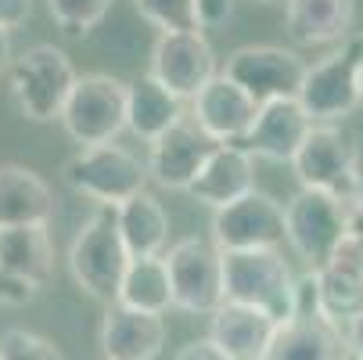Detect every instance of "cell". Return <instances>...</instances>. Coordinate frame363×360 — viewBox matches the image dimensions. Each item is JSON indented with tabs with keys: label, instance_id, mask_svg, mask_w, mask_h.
<instances>
[{
	"label": "cell",
	"instance_id": "cell-34",
	"mask_svg": "<svg viewBox=\"0 0 363 360\" xmlns=\"http://www.w3.org/2000/svg\"><path fill=\"white\" fill-rule=\"evenodd\" d=\"M345 231H349L352 238L363 241V195L352 198V202L345 205Z\"/></svg>",
	"mask_w": 363,
	"mask_h": 360
},
{
	"label": "cell",
	"instance_id": "cell-15",
	"mask_svg": "<svg viewBox=\"0 0 363 360\" xmlns=\"http://www.w3.org/2000/svg\"><path fill=\"white\" fill-rule=\"evenodd\" d=\"M309 130H313V119L302 112V105L295 97L267 101V105H259L255 123H252V130H248L241 148L248 151L252 159L291 163Z\"/></svg>",
	"mask_w": 363,
	"mask_h": 360
},
{
	"label": "cell",
	"instance_id": "cell-9",
	"mask_svg": "<svg viewBox=\"0 0 363 360\" xmlns=\"http://www.w3.org/2000/svg\"><path fill=\"white\" fill-rule=\"evenodd\" d=\"M345 238V205L324 191H306L284 205V241L306 263V271H320L331 263L335 249Z\"/></svg>",
	"mask_w": 363,
	"mask_h": 360
},
{
	"label": "cell",
	"instance_id": "cell-12",
	"mask_svg": "<svg viewBox=\"0 0 363 360\" xmlns=\"http://www.w3.org/2000/svg\"><path fill=\"white\" fill-rule=\"evenodd\" d=\"M151 80H159L173 97H194L216 76L213 43L201 33H162L151 47Z\"/></svg>",
	"mask_w": 363,
	"mask_h": 360
},
{
	"label": "cell",
	"instance_id": "cell-28",
	"mask_svg": "<svg viewBox=\"0 0 363 360\" xmlns=\"http://www.w3.org/2000/svg\"><path fill=\"white\" fill-rule=\"evenodd\" d=\"M133 8L162 33H198L194 0H133Z\"/></svg>",
	"mask_w": 363,
	"mask_h": 360
},
{
	"label": "cell",
	"instance_id": "cell-10",
	"mask_svg": "<svg viewBox=\"0 0 363 360\" xmlns=\"http://www.w3.org/2000/svg\"><path fill=\"white\" fill-rule=\"evenodd\" d=\"M220 76L238 83L255 105H267V101H284V97L298 94L302 76H306V62L291 47L248 43V47L230 50Z\"/></svg>",
	"mask_w": 363,
	"mask_h": 360
},
{
	"label": "cell",
	"instance_id": "cell-29",
	"mask_svg": "<svg viewBox=\"0 0 363 360\" xmlns=\"http://www.w3.org/2000/svg\"><path fill=\"white\" fill-rule=\"evenodd\" d=\"M0 360H65L62 349L26 328H11L0 335Z\"/></svg>",
	"mask_w": 363,
	"mask_h": 360
},
{
	"label": "cell",
	"instance_id": "cell-26",
	"mask_svg": "<svg viewBox=\"0 0 363 360\" xmlns=\"http://www.w3.org/2000/svg\"><path fill=\"white\" fill-rule=\"evenodd\" d=\"M317 274V306H320V321L342 328L352 324L363 314V274L342 267V263H328Z\"/></svg>",
	"mask_w": 363,
	"mask_h": 360
},
{
	"label": "cell",
	"instance_id": "cell-31",
	"mask_svg": "<svg viewBox=\"0 0 363 360\" xmlns=\"http://www.w3.org/2000/svg\"><path fill=\"white\" fill-rule=\"evenodd\" d=\"M33 15V0H0V33L26 26Z\"/></svg>",
	"mask_w": 363,
	"mask_h": 360
},
{
	"label": "cell",
	"instance_id": "cell-20",
	"mask_svg": "<svg viewBox=\"0 0 363 360\" xmlns=\"http://www.w3.org/2000/svg\"><path fill=\"white\" fill-rule=\"evenodd\" d=\"M55 213L50 184L18 163H0V227H47Z\"/></svg>",
	"mask_w": 363,
	"mask_h": 360
},
{
	"label": "cell",
	"instance_id": "cell-13",
	"mask_svg": "<svg viewBox=\"0 0 363 360\" xmlns=\"http://www.w3.org/2000/svg\"><path fill=\"white\" fill-rule=\"evenodd\" d=\"M213 151H216V144L194 126L191 116H184L166 133H159L151 141V156L144 166H147V177H155L162 187L187 191Z\"/></svg>",
	"mask_w": 363,
	"mask_h": 360
},
{
	"label": "cell",
	"instance_id": "cell-17",
	"mask_svg": "<svg viewBox=\"0 0 363 360\" xmlns=\"http://www.w3.org/2000/svg\"><path fill=\"white\" fill-rule=\"evenodd\" d=\"M248 191H255V159L241 144H216V151L205 159L201 173L187 187V195L209 209H223Z\"/></svg>",
	"mask_w": 363,
	"mask_h": 360
},
{
	"label": "cell",
	"instance_id": "cell-38",
	"mask_svg": "<svg viewBox=\"0 0 363 360\" xmlns=\"http://www.w3.org/2000/svg\"><path fill=\"white\" fill-rule=\"evenodd\" d=\"M259 4H277V0H259Z\"/></svg>",
	"mask_w": 363,
	"mask_h": 360
},
{
	"label": "cell",
	"instance_id": "cell-27",
	"mask_svg": "<svg viewBox=\"0 0 363 360\" xmlns=\"http://www.w3.org/2000/svg\"><path fill=\"white\" fill-rule=\"evenodd\" d=\"M116 0H47V11L69 36H83L105 22Z\"/></svg>",
	"mask_w": 363,
	"mask_h": 360
},
{
	"label": "cell",
	"instance_id": "cell-35",
	"mask_svg": "<svg viewBox=\"0 0 363 360\" xmlns=\"http://www.w3.org/2000/svg\"><path fill=\"white\" fill-rule=\"evenodd\" d=\"M345 346H349L352 360H363V314L352 324H345Z\"/></svg>",
	"mask_w": 363,
	"mask_h": 360
},
{
	"label": "cell",
	"instance_id": "cell-19",
	"mask_svg": "<svg viewBox=\"0 0 363 360\" xmlns=\"http://www.w3.org/2000/svg\"><path fill=\"white\" fill-rule=\"evenodd\" d=\"M277 332V321L267 317L255 306H241V302H223L213 314L209 324V339L227 360H263L267 346Z\"/></svg>",
	"mask_w": 363,
	"mask_h": 360
},
{
	"label": "cell",
	"instance_id": "cell-25",
	"mask_svg": "<svg viewBox=\"0 0 363 360\" xmlns=\"http://www.w3.org/2000/svg\"><path fill=\"white\" fill-rule=\"evenodd\" d=\"M116 302H119V306H130V310H140V314L162 317L169 306H173L169 274H166L162 256H144V260H130Z\"/></svg>",
	"mask_w": 363,
	"mask_h": 360
},
{
	"label": "cell",
	"instance_id": "cell-1",
	"mask_svg": "<svg viewBox=\"0 0 363 360\" xmlns=\"http://www.w3.org/2000/svg\"><path fill=\"white\" fill-rule=\"evenodd\" d=\"M130 267V252L123 245L116 209L112 205H97V213L83 220L69 245V271L72 281L97 302H116L123 274Z\"/></svg>",
	"mask_w": 363,
	"mask_h": 360
},
{
	"label": "cell",
	"instance_id": "cell-39",
	"mask_svg": "<svg viewBox=\"0 0 363 360\" xmlns=\"http://www.w3.org/2000/svg\"><path fill=\"white\" fill-rule=\"evenodd\" d=\"M349 360H352V356H349Z\"/></svg>",
	"mask_w": 363,
	"mask_h": 360
},
{
	"label": "cell",
	"instance_id": "cell-32",
	"mask_svg": "<svg viewBox=\"0 0 363 360\" xmlns=\"http://www.w3.org/2000/svg\"><path fill=\"white\" fill-rule=\"evenodd\" d=\"M33 299H36V288H29V285H22L0 271V306H26Z\"/></svg>",
	"mask_w": 363,
	"mask_h": 360
},
{
	"label": "cell",
	"instance_id": "cell-16",
	"mask_svg": "<svg viewBox=\"0 0 363 360\" xmlns=\"http://www.w3.org/2000/svg\"><path fill=\"white\" fill-rule=\"evenodd\" d=\"M162 346H166L162 317L108 302V314L101 321V349H105V360H159Z\"/></svg>",
	"mask_w": 363,
	"mask_h": 360
},
{
	"label": "cell",
	"instance_id": "cell-37",
	"mask_svg": "<svg viewBox=\"0 0 363 360\" xmlns=\"http://www.w3.org/2000/svg\"><path fill=\"white\" fill-rule=\"evenodd\" d=\"M359 101H363V58H359Z\"/></svg>",
	"mask_w": 363,
	"mask_h": 360
},
{
	"label": "cell",
	"instance_id": "cell-18",
	"mask_svg": "<svg viewBox=\"0 0 363 360\" xmlns=\"http://www.w3.org/2000/svg\"><path fill=\"white\" fill-rule=\"evenodd\" d=\"M284 29L295 47L342 43L356 29V0H288Z\"/></svg>",
	"mask_w": 363,
	"mask_h": 360
},
{
	"label": "cell",
	"instance_id": "cell-11",
	"mask_svg": "<svg viewBox=\"0 0 363 360\" xmlns=\"http://www.w3.org/2000/svg\"><path fill=\"white\" fill-rule=\"evenodd\" d=\"M213 245L220 252H252L284 245V205L267 191H248L238 202L216 209Z\"/></svg>",
	"mask_w": 363,
	"mask_h": 360
},
{
	"label": "cell",
	"instance_id": "cell-14",
	"mask_svg": "<svg viewBox=\"0 0 363 360\" xmlns=\"http://www.w3.org/2000/svg\"><path fill=\"white\" fill-rule=\"evenodd\" d=\"M191 105H194V116H191L194 126L213 144H245L259 112L255 101L220 72L191 97Z\"/></svg>",
	"mask_w": 363,
	"mask_h": 360
},
{
	"label": "cell",
	"instance_id": "cell-22",
	"mask_svg": "<svg viewBox=\"0 0 363 360\" xmlns=\"http://www.w3.org/2000/svg\"><path fill=\"white\" fill-rule=\"evenodd\" d=\"M0 271L40 292L55 278V249L47 227H0Z\"/></svg>",
	"mask_w": 363,
	"mask_h": 360
},
{
	"label": "cell",
	"instance_id": "cell-23",
	"mask_svg": "<svg viewBox=\"0 0 363 360\" xmlns=\"http://www.w3.org/2000/svg\"><path fill=\"white\" fill-rule=\"evenodd\" d=\"M116 224H119V234H123L130 260L162 256L166 245H169V213L147 187L140 195L126 198L123 205H116Z\"/></svg>",
	"mask_w": 363,
	"mask_h": 360
},
{
	"label": "cell",
	"instance_id": "cell-2",
	"mask_svg": "<svg viewBox=\"0 0 363 360\" xmlns=\"http://www.w3.org/2000/svg\"><path fill=\"white\" fill-rule=\"evenodd\" d=\"M295 271L281 256V249H252V252H223V302L255 306L267 317L291 321Z\"/></svg>",
	"mask_w": 363,
	"mask_h": 360
},
{
	"label": "cell",
	"instance_id": "cell-36",
	"mask_svg": "<svg viewBox=\"0 0 363 360\" xmlns=\"http://www.w3.org/2000/svg\"><path fill=\"white\" fill-rule=\"evenodd\" d=\"M11 65V33H0V72Z\"/></svg>",
	"mask_w": 363,
	"mask_h": 360
},
{
	"label": "cell",
	"instance_id": "cell-4",
	"mask_svg": "<svg viewBox=\"0 0 363 360\" xmlns=\"http://www.w3.org/2000/svg\"><path fill=\"white\" fill-rule=\"evenodd\" d=\"M58 119L79 148L116 144L126 130V83L108 72L76 76Z\"/></svg>",
	"mask_w": 363,
	"mask_h": 360
},
{
	"label": "cell",
	"instance_id": "cell-30",
	"mask_svg": "<svg viewBox=\"0 0 363 360\" xmlns=\"http://www.w3.org/2000/svg\"><path fill=\"white\" fill-rule=\"evenodd\" d=\"M234 15V0H194V26L201 29H220Z\"/></svg>",
	"mask_w": 363,
	"mask_h": 360
},
{
	"label": "cell",
	"instance_id": "cell-8",
	"mask_svg": "<svg viewBox=\"0 0 363 360\" xmlns=\"http://www.w3.org/2000/svg\"><path fill=\"white\" fill-rule=\"evenodd\" d=\"M359 58H363V36L352 33L328 58H320L317 65H306L295 101L309 119L335 123L359 105Z\"/></svg>",
	"mask_w": 363,
	"mask_h": 360
},
{
	"label": "cell",
	"instance_id": "cell-21",
	"mask_svg": "<svg viewBox=\"0 0 363 360\" xmlns=\"http://www.w3.org/2000/svg\"><path fill=\"white\" fill-rule=\"evenodd\" d=\"M263 360H349L342 328L320 317H291L281 321Z\"/></svg>",
	"mask_w": 363,
	"mask_h": 360
},
{
	"label": "cell",
	"instance_id": "cell-3",
	"mask_svg": "<svg viewBox=\"0 0 363 360\" xmlns=\"http://www.w3.org/2000/svg\"><path fill=\"white\" fill-rule=\"evenodd\" d=\"M11 97L29 123H55L76 83V65L55 43H33L11 58Z\"/></svg>",
	"mask_w": 363,
	"mask_h": 360
},
{
	"label": "cell",
	"instance_id": "cell-33",
	"mask_svg": "<svg viewBox=\"0 0 363 360\" xmlns=\"http://www.w3.org/2000/svg\"><path fill=\"white\" fill-rule=\"evenodd\" d=\"M173 360H227V356H223V353H220L209 339H194V342H187V346H184V349L173 356Z\"/></svg>",
	"mask_w": 363,
	"mask_h": 360
},
{
	"label": "cell",
	"instance_id": "cell-7",
	"mask_svg": "<svg viewBox=\"0 0 363 360\" xmlns=\"http://www.w3.org/2000/svg\"><path fill=\"white\" fill-rule=\"evenodd\" d=\"M291 170L306 191H324L349 205L352 198L363 195V177H359V159L349 137L335 126H313L306 133L302 148L295 151Z\"/></svg>",
	"mask_w": 363,
	"mask_h": 360
},
{
	"label": "cell",
	"instance_id": "cell-5",
	"mask_svg": "<svg viewBox=\"0 0 363 360\" xmlns=\"http://www.w3.org/2000/svg\"><path fill=\"white\" fill-rule=\"evenodd\" d=\"M65 184L76 195L94 198L97 205H123L126 198L140 195L147 184V166L126 151L123 144H94L79 148L62 170Z\"/></svg>",
	"mask_w": 363,
	"mask_h": 360
},
{
	"label": "cell",
	"instance_id": "cell-24",
	"mask_svg": "<svg viewBox=\"0 0 363 360\" xmlns=\"http://www.w3.org/2000/svg\"><path fill=\"white\" fill-rule=\"evenodd\" d=\"M177 119H184L180 97H173L159 80H151L147 72L126 83V130L137 133L140 141H155L166 133Z\"/></svg>",
	"mask_w": 363,
	"mask_h": 360
},
{
	"label": "cell",
	"instance_id": "cell-6",
	"mask_svg": "<svg viewBox=\"0 0 363 360\" xmlns=\"http://www.w3.org/2000/svg\"><path fill=\"white\" fill-rule=\"evenodd\" d=\"M173 306L184 314H216L223 306V252L209 238H180L162 252Z\"/></svg>",
	"mask_w": 363,
	"mask_h": 360
}]
</instances>
